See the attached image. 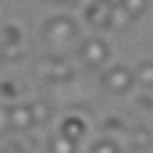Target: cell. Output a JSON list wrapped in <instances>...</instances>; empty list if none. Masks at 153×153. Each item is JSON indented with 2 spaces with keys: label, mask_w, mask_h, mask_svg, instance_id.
I'll use <instances>...</instances> for the list:
<instances>
[{
  "label": "cell",
  "mask_w": 153,
  "mask_h": 153,
  "mask_svg": "<svg viewBox=\"0 0 153 153\" xmlns=\"http://www.w3.org/2000/svg\"><path fill=\"white\" fill-rule=\"evenodd\" d=\"M103 128H107V135H111V132H121V135L128 132V125H125V121H117V117H107V121H103Z\"/></svg>",
  "instance_id": "cell-17"
},
{
  "label": "cell",
  "mask_w": 153,
  "mask_h": 153,
  "mask_svg": "<svg viewBox=\"0 0 153 153\" xmlns=\"http://www.w3.org/2000/svg\"><path fill=\"white\" fill-rule=\"evenodd\" d=\"M132 75H135V89H143V93H153V57L139 61V64L132 68Z\"/></svg>",
  "instance_id": "cell-10"
},
{
  "label": "cell",
  "mask_w": 153,
  "mask_h": 153,
  "mask_svg": "<svg viewBox=\"0 0 153 153\" xmlns=\"http://www.w3.org/2000/svg\"><path fill=\"white\" fill-rule=\"evenodd\" d=\"M75 50H78V61H82V68H85V71H103V68L111 64V43H107V39H100V36L82 39Z\"/></svg>",
  "instance_id": "cell-2"
},
{
  "label": "cell",
  "mask_w": 153,
  "mask_h": 153,
  "mask_svg": "<svg viewBox=\"0 0 153 153\" xmlns=\"http://www.w3.org/2000/svg\"><path fill=\"white\" fill-rule=\"evenodd\" d=\"M121 7H125V11H128V18L135 22V18H143V14H146L150 0H121Z\"/></svg>",
  "instance_id": "cell-13"
},
{
  "label": "cell",
  "mask_w": 153,
  "mask_h": 153,
  "mask_svg": "<svg viewBox=\"0 0 153 153\" xmlns=\"http://www.w3.org/2000/svg\"><path fill=\"white\" fill-rule=\"evenodd\" d=\"M29 107H32L36 125H46V121H50V111H53V107H50V100H36V103H29Z\"/></svg>",
  "instance_id": "cell-12"
},
{
  "label": "cell",
  "mask_w": 153,
  "mask_h": 153,
  "mask_svg": "<svg viewBox=\"0 0 153 153\" xmlns=\"http://www.w3.org/2000/svg\"><path fill=\"white\" fill-rule=\"evenodd\" d=\"M36 75L43 78V82H50V85H71V82H75V68L68 64V57L50 53V57H43V61H39Z\"/></svg>",
  "instance_id": "cell-3"
},
{
  "label": "cell",
  "mask_w": 153,
  "mask_h": 153,
  "mask_svg": "<svg viewBox=\"0 0 153 153\" xmlns=\"http://www.w3.org/2000/svg\"><path fill=\"white\" fill-rule=\"evenodd\" d=\"M46 4H61V0H46Z\"/></svg>",
  "instance_id": "cell-19"
},
{
  "label": "cell",
  "mask_w": 153,
  "mask_h": 153,
  "mask_svg": "<svg viewBox=\"0 0 153 153\" xmlns=\"http://www.w3.org/2000/svg\"><path fill=\"white\" fill-rule=\"evenodd\" d=\"M0 57L4 61H25V36H22V25H7L0 32Z\"/></svg>",
  "instance_id": "cell-5"
},
{
  "label": "cell",
  "mask_w": 153,
  "mask_h": 153,
  "mask_svg": "<svg viewBox=\"0 0 153 153\" xmlns=\"http://www.w3.org/2000/svg\"><path fill=\"white\" fill-rule=\"evenodd\" d=\"M85 132H89V125H85V117L75 114V111H68V114L61 117V125H57V135L68 139V143H75V146L85 139Z\"/></svg>",
  "instance_id": "cell-7"
},
{
  "label": "cell",
  "mask_w": 153,
  "mask_h": 153,
  "mask_svg": "<svg viewBox=\"0 0 153 153\" xmlns=\"http://www.w3.org/2000/svg\"><path fill=\"white\" fill-rule=\"evenodd\" d=\"M121 143H128L132 150H150L153 128H146V125H128V132H125V139H121Z\"/></svg>",
  "instance_id": "cell-9"
},
{
  "label": "cell",
  "mask_w": 153,
  "mask_h": 153,
  "mask_svg": "<svg viewBox=\"0 0 153 153\" xmlns=\"http://www.w3.org/2000/svg\"><path fill=\"white\" fill-rule=\"evenodd\" d=\"M111 4H103V0H85L82 4V22L89 25V29H111Z\"/></svg>",
  "instance_id": "cell-6"
},
{
  "label": "cell",
  "mask_w": 153,
  "mask_h": 153,
  "mask_svg": "<svg viewBox=\"0 0 153 153\" xmlns=\"http://www.w3.org/2000/svg\"><path fill=\"white\" fill-rule=\"evenodd\" d=\"M50 153H78V146L68 143V139H61V135H53L50 139Z\"/></svg>",
  "instance_id": "cell-15"
},
{
  "label": "cell",
  "mask_w": 153,
  "mask_h": 153,
  "mask_svg": "<svg viewBox=\"0 0 153 153\" xmlns=\"http://www.w3.org/2000/svg\"><path fill=\"white\" fill-rule=\"evenodd\" d=\"M0 103H18V82H0Z\"/></svg>",
  "instance_id": "cell-14"
},
{
  "label": "cell",
  "mask_w": 153,
  "mask_h": 153,
  "mask_svg": "<svg viewBox=\"0 0 153 153\" xmlns=\"http://www.w3.org/2000/svg\"><path fill=\"white\" fill-rule=\"evenodd\" d=\"M89 153H125V150H121V139H114V135H100V139L89 146Z\"/></svg>",
  "instance_id": "cell-11"
},
{
  "label": "cell",
  "mask_w": 153,
  "mask_h": 153,
  "mask_svg": "<svg viewBox=\"0 0 153 153\" xmlns=\"http://www.w3.org/2000/svg\"><path fill=\"white\" fill-rule=\"evenodd\" d=\"M43 43L53 53H64V50H71V46L82 43V29H78V22L71 14H50L43 22Z\"/></svg>",
  "instance_id": "cell-1"
},
{
  "label": "cell",
  "mask_w": 153,
  "mask_h": 153,
  "mask_svg": "<svg viewBox=\"0 0 153 153\" xmlns=\"http://www.w3.org/2000/svg\"><path fill=\"white\" fill-rule=\"evenodd\" d=\"M61 4H64V7H82L85 0H61Z\"/></svg>",
  "instance_id": "cell-18"
},
{
  "label": "cell",
  "mask_w": 153,
  "mask_h": 153,
  "mask_svg": "<svg viewBox=\"0 0 153 153\" xmlns=\"http://www.w3.org/2000/svg\"><path fill=\"white\" fill-rule=\"evenodd\" d=\"M0 153H4V146H0Z\"/></svg>",
  "instance_id": "cell-20"
},
{
  "label": "cell",
  "mask_w": 153,
  "mask_h": 153,
  "mask_svg": "<svg viewBox=\"0 0 153 153\" xmlns=\"http://www.w3.org/2000/svg\"><path fill=\"white\" fill-rule=\"evenodd\" d=\"M100 85H103V93H111V96H128V93L135 89V75H132V68H125V64H107V68L100 71Z\"/></svg>",
  "instance_id": "cell-4"
},
{
  "label": "cell",
  "mask_w": 153,
  "mask_h": 153,
  "mask_svg": "<svg viewBox=\"0 0 153 153\" xmlns=\"http://www.w3.org/2000/svg\"><path fill=\"white\" fill-rule=\"evenodd\" d=\"M0 135H11V107L0 103Z\"/></svg>",
  "instance_id": "cell-16"
},
{
  "label": "cell",
  "mask_w": 153,
  "mask_h": 153,
  "mask_svg": "<svg viewBox=\"0 0 153 153\" xmlns=\"http://www.w3.org/2000/svg\"><path fill=\"white\" fill-rule=\"evenodd\" d=\"M36 128V117L29 103H14L11 107V132H32Z\"/></svg>",
  "instance_id": "cell-8"
}]
</instances>
